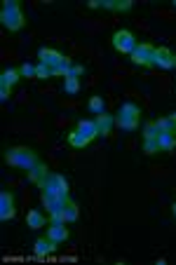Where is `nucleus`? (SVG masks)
<instances>
[{
	"mask_svg": "<svg viewBox=\"0 0 176 265\" xmlns=\"http://www.w3.org/2000/svg\"><path fill=\"white\" fill-rule=\"evenodd\" d=\"M5 162H7V164H12V167L26 169V172H29L35 162H38V153H35L33 148H26V146L7 148L5 150Z\"/></svg>",
	"mask_w": 176,
	"mask_h": 265,
	"instance_id": "1",
	"label": "nucleus"
},
{
	"mask_svg": "<svg viewBox=\"0 0 176 265\" xmlns=\"http://www.w3.org/2000/svg\"><path fill=\"white\" fill-rule=\"evenodd\" d=\"M0 21H3V26H5L7 31H19L23 23H26V17H23L19 0H5V3H3Z\"/></svg>",
	"mask_w": 176,
	"mask_h": 265,
	"instance_id": "2",
	"label": "nucleus"
},
{
	"mask_svg": "<svg viewBox=\"0 0 176 265\" xmlns=\"http://www.w3.org/2000/svg\"><path fill=\"white\" fill-rule=\"evenodd\" d=\"M139 120H141V108L136 104H132V101H127V104L120 106L115 125L120 129H124V132H134V129L139 127Z\"/></svg>",
	"mask_w": 176,
	"mask_h": 265,
	"instance_id": "3",
	"label": "nucleus"
},
{
	"mask_svg": "<svg viewBox=\"0 0 176 265\" xmlns=\"http://www.w3.org/2000/svg\"><path fill=\"white\" fill-rule=\"evenodd\" d=\"M40 190L47 192V195H64V197H68V181H66L61 174H52V172H49V176H47V179L40 183Z\"/></svg>",
	"mask_w": 176,
	"mask_h": 265,
	"instance_id": "4",
	"label": "nucleus"
},
{
	"mask_svg": "<svg viewBox=\"0 0 176 265\" xmlns=\"http://www.w3.org/2000/svg\"><path fill=\"white\" fill-rule=\"evenodd\" d=\"M113 47H115L120 54H132L136 50V38L132 31L120 29L113 33Z\"/></svg>",
	"mask_w": 176,
	"mask_h": 265,
	"instance_id": "5",
	"label": "nucleus"
},
{
	"mask_svg": "<svg viewBox=\"0 0 176 265\" xmlns=\"http://www.w3.org/2000/svg\"><path fill=\"white\" fill-rule=\"evenodd\" d=\"M153 57H155V47L150 42H139L132 52V61L136 66H153Z\"/></svg>",
	"mask_w": 176,
	"mask_h": 265,
	"instance_id": "6",
	"label": "nucleus"
},
{
	"mask_svg": "<svg viewBox=\"0 0 176 265\" xmlns=\"http://www.w3.org/2000/svg\"><path fill=\"white\" fill-rule=\"evenodd\" d=\"M64 221H49V225H47V237L54 244H64L68 239V228H64Z\"/></svg>",
	"mask_w": 176,
	"mask_h": 265,
	"instance_id": "7",
	"label": "nucleus"
},
{
	"mask_svg": "<svg viewBox=\"0 0 176 265\" xmlns=\"http://www.w3.org/2000/svg\"><path fill=\"white\" fill-rule=\"evenodd\" d=\"M14 219V195L10 190L0 192V221H12Z\"/></svg>",
	"mask_w": 176,
	"mask_h": 265,
	"instance_id": "8",
	"label": "nucleus"
},
{
	"mask_svg": "<svg viewBox=\"0 0 176 265\" xmlns=\"http://www.w3.org/2000/svg\"><path fill=\"white\" fill-rule=\"evenodd\" d=\"M153 66H158V68H174V52H171L169 47H155Z\"/></svg>",
	"mask_w": 176,
	"mask_h": 265,
	"instance_id": "9",
	"label": "nucleus"
},
{
	"mask_svg": "<svg viewBox=\"0 0 176 265\" xmlns=\"http://www.w3.org/2000/svg\"><path fill=\"white\" fill-rule=\"evenodd\" d=\"M26 176H29V181H33L35 185H40L42 181H45L47 176H49V169H47V164H45V162H40V160H38V162H35V164H33V167H31L29 172H26Z\"/></svg>",
	"mask_w": 176,
	"mask_h": 265,
	"instance_id": "10",
	"label": "nucleus"
},
{
	"mask_svg": "<svg viewBox=\"0 0 176 265\" xmlns=\"http://www.w3.org/2000/svg\"><path fill=\"white\" fill-rule=\"evenodd\" d=\"M38 59H40V64L57 66L59 61L64 59V54L57 52V50H52V47H40V50H38Z\"/></svg>",
	"mask_w": 176,
	"mask_h": 265,
	"instance_id": "11",
	"label": "nucleus"
},
{
	"mask_svg": "<svg viewBox=\"0 0 176 265\" xmlns=\"http://www.w3.org/2000/svg\"><path fill=\"white\" fill-rule=\"evenodd\" d=\"M94 122H96V134H99V136H106V134H111L113 125H115V117H113L111 113H101V115L94 117Z\"/></svg>",
	"mask_w": 176,
	"mask_h": 265,
	"instance_id": "12",
	"label": "nucleus"
},
{
	"mask_svg": "<svg viewBox=\"0 0 176 265\" xmlns=\"http://www.w3.org/2000/svg\"><path fill=\"white\" fill-rule=\"evenodd\" d=\"M57 249V244L49 239V237H40V239H35L33 244V254L38 256V258H45V256H49Z\"/></svg>",
	"mask_w": 176,
	"mask_h": 265,
	"instance_id": "13",
	"label": "nucleus"
},
{
	"mask_svg": "<svg viewBox=\"0 0 176 265\" xmlns=\"http://www.w3.org/2000/svg\"><path fill=\"white\" fill-rule=\"evenodd\" d=\"M99 7L113 12H127L132 10V0H99Z\"/></svg>",
	"mask_w": 176,
	"mask_h": 265,
	"instance_id": "14",
	"label": "nucleus"
},
{
	"mask_svg": "<svg viewBox=\"0 0 176 265\" xmlns=\"http://www.w3.org/2000/svg\"><path fill=\"white\" fill-rule=\"evenodd\" d=\"M19 80H21L19 68H7V70H3V75H0V87H14Z\"/></svg>",
	"mask_w": 176,
	"mask_h": 265,
	"instance_id": "15",
	"label": "nucleus"
},
{
	"mask_svg": "<svg viewBox=\"0 0 176 265\" xmlns=\"http://www.w3.org/2000/svg\"><path fill=\"white\" fill-rule=\"evenodd\" d=\"M26 223H29L31 230H40V228H45V216H42L38 209H31V211L26 213Z\"/></svg>",
	"mask_w": 176,
	"mask_h": 265,
	"instance_id": "16",
	"label": "nucleus"
},
{
	"mask_svg": "<svg viewBox=\"0 0 176 265\" xmlns=\"http://www.w3.org/2000/svg\"><path fill=\"white\" fill-rule=\"evenodd\" d=\"M68 143L73 146V148H87V146H89V138L85 136L80 129H73V132L68 134Z\"/></svg>",
	"mask_w": 176,
	"mask_h": 265,
	"instance_id": "17",
	"label": "nucleus"
},
{
	"mask_svg": "<svg viewBox=\"0 0 176 265\" xmlns=\"http://www.w3.org/2000/svg\"><path fill=\"white\" fill-rule=\"evenodd\" d=\"M76 129H80V132L85 134V136H87L89 141L99 136V134H96V122H94V120H80V122H78V127H76Z\"/></svg>",
	"mask_w": 176,
	"mask_h": 265,
	"instance_id": "18",
	"label": "nucleus"
},
{
	"mask_svg": "<svg viewBox=\"0 0 176 265\" xmlns=\"http://www.w3.org/2000/svg\"><path fill=\"white\" fill-rule=\"evenodd\" d=\"M78 216H80V209H78V204L73 200H68V204H66V209H64V223H76Z\"/></svg>",
	"mask_w": 176,
	"mask_h": 265,
	"instance_id": "19",
	"label": "nucleus"
},
{
	"mask_svg": "<svg viewBox=\"0 0 176 265\" xmlns=\"http://www.w3.org/2000/svg\"><path fill=\"white\" fill-rule=\"evenodd\" d=\"M158 141H160V150H164V153L176 148V134H160Z\"/></svg>",
	"mask_w": 176,
	"mask_h": 265,
	"instance_id": "20",
	"label": "nucleus"
},
{
	"mask_svg": "<svg viewBox=\"0 0 176 265\" xmlns=\"http://www.w3.org/2000/svg\"><path fill=\"white\" fill-rule=\"evenodd\" d=\"M35 78H38V80H49V78H54V66L38 64L35 66Z\"/></svg>",
	"mask_w": 176,
	"mask_h": 265,
	"instance_id": "21",
	"label": "nucleus"
},
{
	"mask_svg": "<svg viewBox=\"0 0 176 265\" xmlns=\"http://www.w3.org/2000/svg\"><path fill=\"white\" fill-rule=\"evenodd\" d=\"M160 134H164V132L160 129L158 120H155V122H146V127H143V138H158Z\"/></svg>",
	"mask_w": 176,
	"mask_h": 265,
	"instance_id": "22",
	"label": "nucleus"
},
{
	"mask_svg": "<svg viewBox=\"0 0 176 265\" xmlns=\"http://www.w3.org/2000/svg\"><path fill=\"white\" fill-rule=\"evenodd\" d=\"M158 125H160V129H162L164 134H176V120L171 115H167V117H160L158 120Z\"/></svg>",
	"mask_w": 176,
	"mask_h": 265,
	"instance_id": "23",
	"label": "nucleus"
},
{
	"mask_svg": "<svg viewBox=\"0 0 176 265\" xmlns=\"http://www.w3.org/2000/svg\"><path fill=\"white\" fill-rule=\"evenodd\" d=\"M87 106H89V110H92L94 115H101V113H106V101L101 97H92Z\"/></svg>",
	"mask_w": 176,
	"mask_h": 265,
	"instance_id": "24",
	"label": "nucleus"
},
{
	"mask_svg": "<svg viewBox=\"0 0 176 265\" xmlns=\"http://www.w3.org/2000/svg\"><path fill=\"white\" fill-rule=\"evenodd\" d=\"M143 153H148V155L160 153V141L158 138H143Z\"/></svg>",
	"mask_w": 176,
	"mask_h": 265,
	"instance_id": "25",
	"label": "nucleus"
},
{
	"mask_svg": "<svg viewBox=\"0 0 176 265\" xmlns=\"http://www.w3.org/2000/svg\"><path fill=\"white\" fill-rule=\"evenodd\" d=\"M70 66H73V64H70V59H68V57H64L57 66H54V78H59V75H64V78H66V73H68Z\"/></svg>",
	"mask_w": 176,
	"mask_h": 265,
	"instance_id": "26",
	"label": "nucleus"
},
{
	"mask_svg": "<svg viewBox=\"0 0 176 265\" xmlns=\"http://www.w3.org/2000/svg\"><path fill=\"white\" fill-rule=\"evenodd\" d=\"M64 89L68 94H76L78 89H80V82H78V78H66V80H64Z\"/></svg>",
	"mask_w": 176,
	"mask_h": 265,
	"instance_id": "27",
	"label": "nucleus"
},
{
	"mask_svg": "<svg viewBox=\"0 0 176 265\" xmlns=\"http://www.w3.org/2000/svg\"><path fill=\"white\" fill-rule=\"evenodd\" d=\"M80 75H85V66H78V64H73L68 68V73H66V78H80ZM64 78V80H66Z\"/></svg>",
	"mask_w": 176,
	"mask_h": 265,
	"instance_id": "28",
	"label": "nucleus"
},
{
	"mask_svg": "<svg viewBox=\"0 0 176 265\" xmlns=\"http://www.w3.org/2000/svg\"><path fill=\"white\" fill-rule=\"evenodd\" d=\"M19 73H21V78H35V66L23 64L21 68H19Z\"/></svg>",
	"mask_w": 176,
	"mask_h": 265,
	"instance_id": "29",
	"label": "nucleus"
},
{
	"mask_svg": "<svg viewBox=\"0 0 176 265\" xmlns=\"http://www.w3.org/2000/svg\"><path fill=\"white\" fill-rule=\"evenodd\" d=\"M10 89H12V87H0V99H3V101H7V97H10Z\"/></svg>",
	"mask_w": 176,
	"mask_h": 265,
	"instance_id": "30",
	"label": "nucleus"
},
{
	"mask_svg": "<svg viewBox=\"0 0 176 265\" xmlns=\"http://www.w3.org/2000/svg\"><path fill=\"white\" fill-rule=\"evenodd\" d=\"M171 211H174V216H176V202H174V207H171Z\"/></svg>",
	"mask_w": 176,
	"mask_h": 265,
	"instance_id": "31",
	"label": "nucleus"
},
{
	"mask_svg": "<svg viewBox=\"0 0 176 265\" xmlns=\"http://www.w3.org/2000/svg\"><path fill=\"white\" fill-rule=\"evenodd\" d=\"M174 68H176V54H174Z\"/></svg>",
	"mask_w": 176,
	"mask_h": 265,
	"instance_id": "32",
	"label": "nucleus"
}]
</instances>
